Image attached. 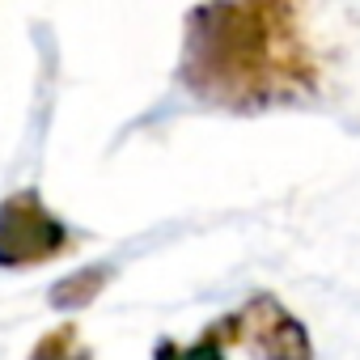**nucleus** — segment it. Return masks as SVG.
Returning <instances> with one entry per match:
<instances>
[{"instance_id": "nucleus-2", "label": "nucleus", "mask_w": 360, "mask_h": 360, "mask_svg": "<svg viewBox=\"0 0 360 360\" xmlns=\"http://www.w3.org/2000/svg\"><path fill=\"white\" fill-rule=\"evenodd\" d=\"M77 246V233L43 204L39 191H18L0 204V267L5 271L56 263Z\"/></svg>"}, {"instance_id": "nucleus-1", "label": "nucleus", "mask_w": 360, "mask_h": 360, "mask_svg": "<svg viewBox=\"0 0 360 360\" xmlns=\"http://www.w3.org/2000/svg\"><path fill=\"white\" fill-rule=\"evenodd\" d=\"M301 0H204L183 22L178 85L200 106L259 115L318 94Z\"/></svg>"}, {"instance_id": "nucleus-5", "label": "nucleus", "mask_w": 360, "mask_h": 360, "mask_svg": "<svg viewBox=\"0 0 360 360\" xmlns=\"http://www.w3.org/2000/svg\"><path fill=\"white\" fill-rule=\"evenodd\" d=\"M106 280H110V271H102V267L72 271L68 280H60V284L51 288V305H56V309H81V305H89V301L106 288Z\"/></svg>"}, {"instance_id": "nucleus-4", "label": "nucleus", "mask_w": 360, "mask_h": 360, "mask_svg": "<svg viewBox=\"0 0 360 360\" xmlns=\"http://www.w3.org/2000/svg\"><path fill=\"white\" fill-rule=\"evenodd\" d=\"M229 347H233V335H229V322L225 318H217L195 343H169V339H161L157 343V352H153V360H229Z\"/></svg>"}, {"instance_id": "nucleus-3", "label": "nucleus", "mask_w": 360, "mask_h": 360, "mask_svg": "<svg viewBox=\"0 0 360 360\" xmlns=\"http://www.w3.org/2000/svg\"><path fill=\"white\" fill-rule=\"evenodd\" d=\"M225 318H229L233 343L246 347L255 360H314V343H309L305 322L267 292L250 297L246 305H238Z\"/></svg>"}, {"instance_id": "nucleus-6", "label": "nucleus", "mask_w": 360, "mask_h": 360, "mask_svg": "<svg viewBox=\"0 0 360 360\" xmlns=\"http://www.w3.org/2000/svg\"><path fill=\"white\" fill-rule=\"evenodd\" d=\"M26 360H94V352L85 347L81 330H77L72 322H64V326L47 330V335L30 347V356H26Z\"/></svg>"}]
</instances>
